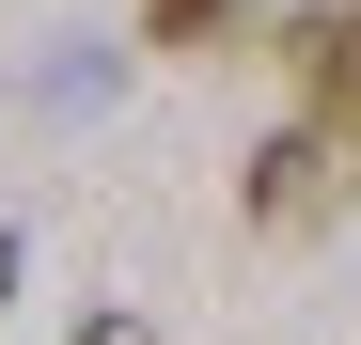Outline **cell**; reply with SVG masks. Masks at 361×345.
<instances>
[{"mask_svg": "<svg viewBox=\"0 0 361 345\" xmlns=\"http://www.w3.org/2000/svg\"><path fill=\"white\" fill-rule=\"evenodd\" d=\"M330 204H345V142H330V126H283V142L252 157V236H314Z\"/></svg>", "mask_w": 361, "mask_h": 345, "instance_id": "cell-1", "label": "cell"}, {"mask_svg": "<svg viewBox=\"0 0 361 345\" xmlns=\"http://www.w3.org/2000/svg\"><path fill=\"white\" fill-rule=\"evenodd\" d=\"M283 63H298V79H314L330 110H361V0H345V16H314V32H298V47H283Z\"/></svg>", "mask_w": 361, "mask_h": 345, "instance_id": "cell-2", "label": "cell"}, {"mask_svg": "<svg viewBox=\"0 0 361 345\" xmlns=\"http://www.w3.org/2000/svg\"><path fill=\"white\" fill-rule=\"evenodd\" d=\"M0 299H16V220H0Z\"/></svg>", "mask_w": 361, "mask_h": 345, "instance_id": "cell-5", "label": "cell"}, {"mask_svg": "<svg viewBox=\"0 0 361 345\" xmlns=\"http://www.w3.org/2000/svg\"><path fill=\"white\" fill-rule=\"evenodd\" d=\"M267 0H142V47H235Z\"/></svg>", "mask_w": 361, "mask_h": 345, "instance_id": "cell-3", "label": "cell"}, {"mask_svg": "<svg viewBox=\"0 0 361 345\" xmlns=\"http://www.w3.org/2000/svg\"><path fill=\"white\" fill-rule=\"evenodd\" d=\"M63 345H142V314H79V330H63Z\"/></svg>", "mask_w": 361, "mask_h": 345, "instance_id": "cell-4", "label": "cell"}]
</instances>
